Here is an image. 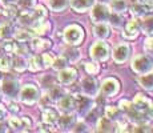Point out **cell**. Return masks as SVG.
I'll list each match as a JSON object with an SVG mask.
<instances>
[{
	"instance_id": "1",
	"label": "cell",
	"mask_w": 153,
	"mask_h": 133,
	"mask_svg": "<svg viewBox=\"0 0 153 133\" xmlns=\"http://www.w3.org/2000/svg\"><path fill=\"white\" fill-rule=\"evenodd\" d=\"M132 69L137 75H145L153 69V57L148 53L139 55L132 60Z\"/></svg>"
},
{
	"instance_id": "2",
	"label": "cell",
	"mask_w": 153,
	"mask_h": 133,
	"mask_svg": "<svg viewBox=\"0 0 153 133\" xmlns=\"http://www.w3.org/2000/svg\"><path fill=\"white\" fill-rule=\"evenodd\" d=\"M64 41L69 45H77L84 39V29L79 24H71L63 32Z\"/></svg>"
},
{
	"instance_id": "3",
	"label": "cell",
	"mask_w": 153,
	"mask_h": 133,
	"mask_svg": "<svg viewBox=\"0 0 153 133\" xmlns=\"http://www.w3.org/2000/svg\"><path fill=\"white\" fill-rule=\"evenodd\" d=\"M40 91L37 87H35L33 84H27L20 89L19 92V99L22 103L27 105H33L37 101H40Z\"/></svg>"
},
{
	"instance_id": "4",
	"label": "cell",
	"mask_w": 153,
	"mask_h": 133,
	"mask_svg": "<svg viewBox=\"0 0 153 133\" xmlns=\"http://www.w3.org/2000/svg\"><path fill=\"white\" fill-rule=\"evenodd\" d=\"M89 55L95 61H107L109 59V45L104 41H97L89 48Z\"/></svg>"
},
{
	"instance_id": "5",
	"label": "cell",
	"mask_w": 153,
	"mask_h": 133,
	"mask_svg": "<svg viewBox=\"0 0 153 133\" xmlns=\"http://www.w3.org/2000/svg\"><path fill=\"white\" fill-rule=\"evenodd\" d=\"M76 99V105H75V109L77 112L79 116L84 117L87 116V113L91 111V109L95 108V101L92 100L91 96H87V94H79Z\"/></svg>"
},
{
	"instance_id": "6",
	"label": "cell",
	"mask_w": 153,
	"mask_h": 133,
	"mask_svg": "<svg viewBox=\"0 0 153 133\" xmlns=\"http://www.w3.org/2000/svg\"><path fill=\"white\" fill-rule=\"evenodd\" d=\"M0 89H1L3 94L8 99H15L19 96L20 92V85L16 80L13 79H5L0 81Z\"/></svg>"
},
{
	"instance_id": "7",
	"label": "cell",
	"mask_w": 153,
	"mask_h": 133,
	"mask_svg": "<svg viewBox=\"0 0 153 133\" xmlns=\"http://www.w3.org/2000/svg\"><path fill=\"white\" fill-rule=\"evenodd\" d=\"M120 91V82L114 77H108L102 81L101 87H100V93L104 97H112L116 96Z\"/></svg>"
},
{
	"instance_id": "8",
	"label": "cell",
	"mask_w": 153,
	"mask_h": 133,
	"mask_svg": "<svg viewBox=\"0 0 153 133\" xmlns=\"http://www.w3.org/2000/svg\"><path fill=\"white\" fill-rule=\"evenodd\" d=\"M91 19H92L93 23H107L108 19H109V11H108V7L101 3V4L93 5L91 8Z\"/></svg>"
},
{
	"instance_id": "9",
	"label": "cell",
	"mask_w": 153,
	"mask_h": 133,
	"mask_svg": "<svg viewBox=\"0 0 153 133\" xmlns=\"http://www.w3.org/2000/svg\"><path fill=\"white\" fill-rule=\"evenodd\" d=\"M129 55H131V48H129V45L126 43H121L114 47L112 57H113L116 64H123L129 59Z\"/></svg>"
},
{
	"instance_id": "10",
	"label": "cell",
	"mask_w": 153,
	"mask_h": 133,
	"mask_svg": "<svg viewBox=\"0 0 153 133\" xmlns=\"http://www.w3.org/2000/svg\"><path fill=\"white\" fill-rule=\"evenodd\" d=\"M80 88L84 94L91 96V97H95L96 94L99 93V82H97V80L95 77H92V76H88V77L83 79Z\"/></svg>"
},
{
	"instance_id": "11",
	"label": "cell",
	"mask_w": 153,
	"mask_h": 133,
	"mask_svg": "<svg viewBox=\"0 0 153 133\" xmlns=\"http://www.w3.org/2000/svg\"><path fill=\"white\" fill-rule=\"evenodd\" d=\"M77 77V72H76L75 68H68L65 67L64 69L59 71L57 80L61 85H71L73 84V81Z\"/></svg>"
},
{
	"instance_id": "12",
	"label": "cell",
	"mask_w": 153,
	"mask_h": 133,
	"mask_svg": "<svg viewBox=\"0 0 153 133\" xmlns=\"http://www.w3.org/2000/svg\"><path fill=\"white\" fill-rule=\"evenodd\" d=\"M140 33V23L139 20L136 19H132L129 20L128 23L125 24L124 32H123V36L125 39H136Z\"/></svg>"
},
{
	"instance_id": "13",
	"label": "cell",
	"mask_w": 153,
	"mask_h": 133,
	"mask_svg": "<svg viewBox=\"0 0 153 133\" xmlns=\"http://www.w3.org/2000/svg\"><path fill=\"white\" fill-rule=\"evenodd\" d=\"M57 105L61 112H64V113H71L72 111H75L76 99L73 97V94H64L57 101Z\"/></svg>"
},
{
	"instance_id": "14",
	"label": "cell",
	"mask_w": 153,
	"mask_h": 133,
	"mask_svg": "<svg viewBox=\"0 0 153 133\" xmlns=\"http://www.w3.org/2000/svg\"><path fill=\"white\" fill-rule=\"evenodd\" d=\"M10 126L13 131H27L28 128H31V120L27 116L24 117H11L8 120Z\"/></svg>"
},
{
	"instance_id": "15",
	"label": "cell",
	"mask_w": 153,
	"mask_h": 133,
	"mask_svg": "<svg viewBox=\"0 0 153 133\" xmlns=\"http://www.w3.org/2000/svg\"><path fill=\"white\" fill-rule=\"evenodd\" d=\"M69 4L76 12H87L95 5V0H69Z\"/></svg>"
},
{
	"instance_id": "16",
	"label": "cell",
	"mask_w": 153,
	"mask_h": 133,
	"mask_svg": "<svg viewBox=\"0 0 153 133\" xmlns=\"http://www.w3.org/2000/svg\"><path fill=\"white\" fill-rule=\"evenodd\" d=\"M57 125L61 131H71L73 125H75V117L71 113H64L63 116L57 117Z\"/></svg>"
},
{
	"instance_id": "17",
	"label": "cell",
	"mask_w": 153,
	"mask_h": 133,
	"mask_svg": "<svg viewBox=\"0 0 153 133\" xmlns=\"http://www.w3.org/2000/svg\"><path fill=\"white\" fill-rule=\"evenodd\" d=\"M52 43L49 40L42 39V37H32L31 39V47L35 52H44L48 48H51Z\"/></svg>"
},
{
	"instance_id": "18",
	"label": "cell",
	"mask_w": 153,
	"mask_h": 133,
	"mask_svg": "<svg viewBox=\"0 0 153 133\" xmlns=\"http://www.w3.org/2000/svg\"><path fill=\"white\" fill-rule=\"evenodd\" d=\"M132 105H133L134 108H137L139 111H141V112H145L152 106V103L149 101V99H146V97L143 96V94H137V96L133 99Z\"/></svg>"
},
{
	"instance_id": "19",
	"label": "cell",
	"mask_w": 153,
	"mask_h": 133,
	"mask_svg": "<svg viewBox=\"0 0 153 133\" xmlns=\"http://www.w3.org/2000/svg\"><path fill=\"white\" fill-rule=\"evenodd\" d=\"M11 68H13L16 72H24L28 68V61L23 57V55H16L11 60Z\"/></svg>"
},
{
	"instance_id": "20",
	"label": "cell",
	"mask_w": 153,
	"mask_h": 133,
	"mask_svg": "<svg viewBox=\"0 0 153 133\" xmlns=\"http://www.w3.org/2000/svg\"><path fill=\"white\" fill-rule=\"evenodd\" d=\"M93 35H95L97 39H107L109 36V27L107 25V23H95L93 27Z\"/></svg>"
},
{
	"instance_id": "21",
	"label": "cell",
	"mask_w": 153,
	"mask_h": 133,
	"mask_svg": "<svg viewBox=\"0 0 153 133\" xmlns=\"http://www.w3.org/2000/svg\"><path fill=\"white\" fill-rule=\"evenodd\" d=\"M48 5L53 12H63L69 5V0H48Z\"/></svg>"
},
{
	"instance_id": "22",
	"label": "cell",
	"mask_w": 153,
	"mask_h": 133,
	"mask_svg": "<svg viewBox=\"0 0 153 133\" xmlns=\"http://www.w3.org/2000/svg\"><path fill=\"white\" fill-rule=\"evenodd\" d=\"M139 84L144 88L145 91H153V73H145L139 77Z\"/></svg>"
},
{
	"instance_id": "23",
	"label": "cell",
	"mask_w": 153,
	"mask_h": 133,
	"mask_svg": "<svg viewBox=\"0 0 153 133\" xmlns=\"http://www.w3.org/2000/svg\"><path fill=\"white\" fill-rule=\"evenodd\" d=\"M96 124H97V131L99 132H112V131H114L112 121L109 119H107V117H100V119H97V121H96Z\"/></svg>"
},
{
	"instance_id": "24",
	"label": "cell",
	"mask_w": 153,
	"mask_h": 133,
	"mask_svg": "<svg viewBox=\"0 0 153 133\" xmlns=\"http://www.w3.org/2000/svg\"><path fill=\"white\" fill-rule=\"evenodd\" d=\"M140 29L148 36H153V15L148 16L140 23Z\"/></svg>"
},
{
	"instance_id": "25",
	"label": "cell",
	"mask_w": 153,
	"mask_h": 133,
	"mask_svg": "<svg viewBox=\"0 0 153 133\" xmlns=\"http://www.w3.org/2000/svg\"><path fill=\"white\" fill-rule=\"evenodd\" d=\"M105 117L107 119H109L111 121H117L121 117V109L119 108V106H107L105 108Z\"/></svg>"
},
{
	"instance_id": "26",
	"label": "cell",
	"mask_w": 153,
	"mask_h": 133,
	"mask_svg": "<svg viewBox=\"0 0 153 133\" xmlns=\"http://www.w3.org/2000/svg\"><path fill=\"white\" fill-rule=\"evenodd\" d=\"M111 10L117 13H124L128 10V3L126 0H111Z\"/></svg>"
},
{
	"instance_id": "27",
	"label": "cell",
	"mask_w": 153,
	"mask_h": 133,
	"mask_svg": "<svg viewBox=\"0 0 153 133\" xmlns=\"http://www.w3.org/2000/svg\"><path fill=\"white\" fill-rule=\"evenodd\" d=\"M32 27V31L35 32V33L37 35H44L47 33V32L49 31V28H51V24H49L48 22H45V20H42V22H36Z\"/></svg>"
},
{
	"instance_id": "28",
	"label": "cell",
	"mask_w": 153,
	"mask_h": 133,
	"mask_svg": "<svg viewBox=\"0 0 153 133\" xmlns=\"http://www.w3.org/2000/svg\"><path fill=\"white\" fill-rule=\"evenodd\" d=\"M13 36L19 43H27V41H31V39L33 37V33L27 31V29H19V31H16V33Z\"/></svg>"
},
{
	"instance_id": "29",
	"label": "cell",
	"mask_w": 153,
	"mask_h": 133,
	"mask_svg": "<svg viewBox=\"0 0 153 133\" xmlns=\"http://www.w3.org/2000/svg\"><path fill=\"white\" fill-rule=\"evenodd\" d=\"M12 36H13V28L11 25V23H7V24L0 27V40L3 41L10 40Z\"/></svg>"
},
{
	"instance_id": "30",
	"label": "cell",
	"mask_w": 153,
	"mask_h": 133,
	"mask_svg": "<svg viewBox=\"0 0 153 133\" xmlns=\"http://www.w3.org/2000/svg\"><path fill=\"white\" fill-rule=\"evenodd\" d=\"M17 20H19L20 24H23V25H29V27H31V25L35 23L33 15H32L31 11H23V12L19 15Z\"/></svg>"
},
{
	"instance_id": "31",
	"label": "cell",
	"mask_w": 153,
	"mask_h": 133,
	"mask_svg": "<svg viewBox=\"0 0 153 133\" xmlns=\"http://www.w3.org/2000/svg\"><path fill=\"white\" fill-rule=\"evenodd\" d=\"M108 22L111 23V25L113 27V28H121V27L124 25V17H123L121 13L113 12V13H109Z\"/></svg>"
},
{
	"instance_id": "32",
	"label": "cell",
	"mask_w": 153,
	"mask_h": 133,
	"mask_svg": "<svg viewBox=\"0 0 153 133\" xmlns=\"http://www.w3.org/2000/svg\"><path fill=\"white\" fill-rule=\"evenodd\" d=\"M32 15H33V19H35V23L36 22H42V20H45V17L48 16V12L47 10L43 7V5H35V11H32ZM33 23V24H35ZM32 24V25H33Z\"/></svg>"
},
{
	"instance_id": "33",
	"label": "cell",
	"mask_w": 153,
	"mask_h": 133,
	"mask_svg": "<svg viewBox=\"0 0 153 133\" xmlns=\"http://www.w3.org/2000/svg\"><path fill=\"white\" fill-rule=\"evenodd\" d=\"M65 94L63 89H61L60 87H57V85H53V87L49 88V92H48V97L49 100H52V101H59V100L61 99V97Z\"/></svg>"
},
{
	"instance_id": "34",
	"label": "cell",
	"mask_w": 153,
	"mask_h": 133,
	"mask_svg": "<svg viewBox=\"0 0 153 133\" xmlns=\"http://www.w3.org/2000/svg\"><path fill=\"white\" fill-rule=\"evenodd\" d=\"M28 68L32 71V72H39L40 69H43L40 56H31L28 60Z\"/></svg>"
},
{
	"instance_id": "35",
	"label": "cell",
	"mask_w": 153,
	"mask_h": 133,
	"mask_svg": "<svg viewBox=\"0 0 153 133\" xmlns=\"http://www.w3.org/2000/svg\"><path fill=\"white\" fill-rule=\"evenodd\" d=\"M56 121H57V114H56L55 111H52V109H45V111L43 112V123L53 125Z\"/></svg>"
},
{
	"instance_id": "36",
	"label": "cell",
	"mask_w": 153,
	"mask_h": 133,
	"mask_svg": "<svg viewBox=\"0 0 153 133\" xmlns=\"http://www.w3.org/2000/svg\"><path fill=\"white\" fill-rule=\"evenodd\" d=\"M64 56H65L68 63H76V61L80 59V52L75 48H71V49H67V51L64 52Z\"/></svg>"
},
{
	"instance_id": "37",
	"label": "cell",
	"mask_w": 153,
	"mask_h": 133,
	"mask_svg": "<svg viewBox=\"0 0 153 133\" xmlns=\"http://www.w3.org/2000/svg\"><path fill=\"white\" fill-rule=\"evenodd\" d=\"M67 64H68V61H67V59H65V56H60V57H57V59H55L53 60V64H52V68H53L55 71H61V69H64V68L67 67Z\"/></svg>"
},
{
	"instance_id": "38",
	"label": "cell",
	"mask_w": 153,
	"mask_h": 133,
	"mask_svg": "<svg viewBox=\"0 0 153 133\" xmlns=\"http://www.w3.org/2000/svg\"><path fill=\"white\" fill-rule=\"evenodd\" d=\"M40 60H42L43 68H49V67H52V64H53L55 57L52 53H43V55L40 56Z\"/></svg>"
},
{
	"instance_id": "39",
	"label": "cell",
	"mask_w": 153,
	"mask_h": 133,
	"mask_svg": "<svg viewBox=\"0 0 153 133\" xmlns=\"http://www.w3.org/2000/svg\"><path fill=\"white\" fill-rule=\"evenodd\" d=\"M20 10L23 11H31L36 5V0H17Z\"/></svg>"
},
{
	"instance_id": "40",
	"label": "cell",
	"mask_w": 153,
	"mask_h": 133,
	"mask_svg": "<svg viewBox=\"0 0 153 133\" xmlns=\"http://www.w3.org/2000/svg\"><path fill=\"white\" fill-rule=\"evenodd\" d=\"M85 71H87L88 75L93 76V75H97L99 73L100 67L96 61H91V63H85Z\"/></svg>"
},
{
	"instance_id": "41",
	"label": "cell",
	"mask_w": 153,
	"mask_h": 133,
	"mask_svg": "<svg viewBox=\"0 0 153 133\" xmlns=\"http://www.w3.org/2000/svg\"><path fill=\"white\" fill-rule=\"evenodd\" d=\"M11 69V59L8 56H1L0 57V71L1 72H8Z\"/></svg>"
},
{
	"instance_id": "42",
	"label": "cell",
	"mask_w": 153,
	"mask_h": 133,
	"mask_svg": "<svg viewBox=\"0 0 153 133\" xmlns=\"http://www.w3.org/2000/svg\"><path fill=\"white\" fill-rule=\"evenodd\" d=\"M3 48H4V51L7 52V53H10V55H13V53H16L17 43H13V41H11V40H5Z\"/></svg>"
},
{
	"instance_id": "43",
	"label": "cell",
	"mask_w": 153,
	"mask_h": 133,
	"mask_svg": "<svg viewBox=\"0 0 153 133\" xmlns=\"http://www.w3.org/2000/svg\"><path fill=\"white\" fill-rule=\"evenodd\" d=\"M10 22H11V16L8 15L7 10H0V27L7 24Z\"/></svg>"
},
{
	"instance_id": "44",
	"label": "cell",
	"mask_w": 153,
	"mask_h": 133,
	"mask_svg": "<svg viewBox=\"0 0 153 133\" xmlns=\"http://www.w3.org/2000/svg\"><path fill=\"white\" fill-rule=\"evenodd\" d=\"M132 106V103H129L128 100H121L120 101V104H119V108L121 109V112H126L129 108Z\"/></svg>"
},
{
	"instance_id": "45",
	"label": "cell",
	"mask_w": 153,
	"mask_h": 133,
	"mask_svg": "<svg viewBox=\"0 0 153 133\" xmlns=\"http://www.w3.org/2000/svg\"><path fill=\"white\" fill-rule=\"evenodd\" d=\"M89 129H88V126H87V124H84V123H79L77 125H76V128L73 129V132H88Z\"/></svg>"
},
{
	"instance_id": "46",
	"label": "cell",
	"mask_w": 153,
	"mask_h": 133,
	"mask_svg": "<svg viewBox=\"0 0 153 133\" xmlns=\"http://www.w3.org/2000/svg\"><path fill=\"white\" fill-rule=\"evenodd\" d=\"M8 109H10L12 113H17L19 112V105L16 104V103H13V101H11L10 104H8Z\"/></svg>"
},
{
	"instance_id": "47",
	"label": "cell",
	"mask_w": 153,
	"mask_h": 133,
	"mask_svg": "<svg viewBox=\"0 0 153 133\" xmlns=\"http://www.w3.org/2000/svg\"><path fill=\"white\" fill-rule=\"evenodd\" d=\"M39 131H40V132H51V131H52V125H49V124H45V123H44L43 125L39 126Z\"/></svg>"
},
{
	"instance_id": "48",
	"label": "cell",
	"mask_w": 153,
	"mask_h": 133,
	"mask_svg": "<svg viewBox=\"0 0 153 133\" xmlns=\"http://www.w3.org/2000/svg\"><path fill=\"white\" fill-rule=\"evenodd\" d=\"M145 48L148 49V51L153 52V37H149V39L145 41Z\"/></svg>"
},
{
	"instance_id": "49",
	"label": "cell",
	"mask_w": 153,
	"mask_h": 133,
	"mask_svg": "<svg viewBox=\"0 0 153 133\" xmlns=\"http://www.w3.org/2000/svg\"><path fill=\"white\" fill-rule=\"evenodd\" d=\"M0 1H1V4L5 5V7H10V5L17 4V0H0Z\"/></svg>"
},
{
	"instance_id": "50",
	"label": "cell",
	"mask_w": 153,
	"mask_h": 133,
	"mask_svg": "<svg viewBox=\"0 0 153 133\" xmlns=\"http://www.w3.org/2000/svg\"><path fill=\"white\" fill-rule=\"evenodd\" d=\"M5 114H7V111L3 105H0V121H3L5 119Z\"/></svg>"
},
{
	"instance_id": "51",
	"label": "cell",
	"mask_w": 153,
	"mask_h": 133,
	"mask_svg": "<svg viewBox=\"0 0 153 133\" xmlns=\"http://www.w3.org/2000/svg\"><path fill=\"white\" fill-rule=\"evenodd\" d=\"M101 3H105V1H109V0H100Z\"/></svg>"
},
{
	"instance_id": "52",
	"label": "cell",
	"mask_w": 153,
	"mask_h": 133,
	"mask_svg": "<svg viewBox=\"0 0 153 133\" xmlns=\"http://www.w3.org/2000/svg\"><path fill=\"white\" fill-rule=\"evenodd\" d=\"M0 81H1V79H0Z\"/></svg>"
},
{
	"instance_id": "53",
	"label": "cell",
	"mask_w": 153,
	"mask_h": 133,
	"mask_svg": "<svg viewBox=\"0 0 153 133\" xmlns=\"http://www.w3.org/2000/svg\"><path fill=\"white\" fill-rule=\"evenodd\" d=\"M152 71H153V69H152Z\"/></svg>"
}]
</instances>
